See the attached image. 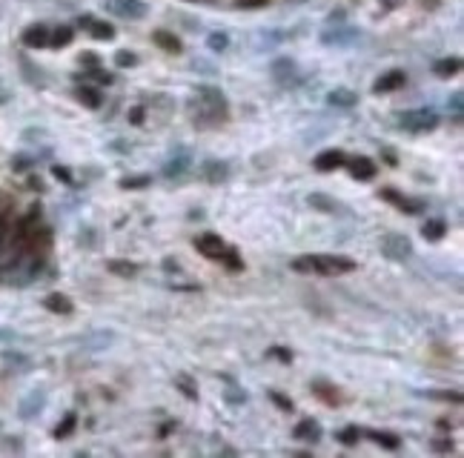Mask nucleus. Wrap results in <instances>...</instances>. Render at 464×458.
I'll list each match as a JSON object with an SVG mask.
<instances>
[{"instance_id":"1","label":"nucleus","mask_w":464,"mask_h":458,"mask_svg":"<svg viewBox=\"0 0 464 458\" xmlns=\"http://www.w3.org/2000/svg\"><path fill=\"white\" fill-rule=\"evenodd\" d=\"M293 269L298 272H318V275H339V272H353L356 264L339 255H307L293 261Z\"/></svg>"},{"instance_id":"2","label":"nucleus","mask_w":464,"mask_h":458,"mask_svg":"<svg viewBox=\"0 0 464 458\" xmlns=\"http://www.w3.org/2000/svg\"><path fill=\"white\" fill-rule=\"evenodd\" d=\"M402 126L407 132H430V129L439 126V118L433 109H415V112L402 114Z\"/></svg>"},{"instance_id":"3","label":"nucleus","mask_w":464,"mask_h":458,"mask_svg":"<svg viewBox=\"0 0 464 458\" xmlns=\"http://www.w3.org/2000/svg\"><path fill=\"white\" fill-rule=\"evenodd\" d=\"M381 252L387 255V258H393V261H407V258L413 255V243H410V238H404V235L390 232V235L381 238Z\"/></svg>"},{"instance_id":"4","label":"nucleus","mask_w":464,"mask_h":458,"mask_svg":"<svg viewBox=\"0 0 464 458\" xmlns=\"http://www.w3.org/2000/svg\"><path fill=\"white\" fill-rule=\"evenodd\" d=\"M106 6L115 14H121V18H130V21H138L147 14V3H143V0H109Z\"/></svg>"},{"instance_id":"5","label":"nucleus","mask_w":464,"mask_h":458,"mask_svg":"<svg viewBox=\"0 0 464 458\" xmlns=\"http://www.w3.org/2000/svg\"><path fill=\"white\" fill-rule=\"evenodd\" d=\"M195 247H198V252H201V255L212 258V261H218L223 252H227V243H223L218 235H212V232L198 235V238H195Z\"/></svg>"},{"instance_id":"6","label":"nucleus","mask_w":464,"mask_h":458,"mask_svg":"<svg viewBox=\"0 0 464 458\" xmlns=\"http://www.w3.org/2000/svg\"><path fill=\"white\" fill-rule=\"evenodd\" d=\"M23 43H26L29 49H43V46H49V26H43V23L29 26V29L23 32Z\"/></svg>"},{"instance_id":"7","label":"nucleus","mask_w":464,"mask_h":458,"mask_svg":"<svg viewBox=\"0 0 464 458\" xmlns=\"http://www.w3.org/2000/svg\"><path fill=\"white\" fill-rule=\"evenodd\" d=\"M344 152L341 149H327V152H321L315 158V169L318 172H332V169H339V167H344Z\"/></svg>"},{"instance_id":"8","label":"nucleus","mask_w":464,"mask_h":458,"mask_svg":"<svg viewBox=\"0 0 464 458\" xmlns=\"http://www.w3.org/2000/svg\"><path fill=\"white\" fill-rule=\"evenodd\" d=\"M402 86H404V72H387L384 77H378V80H376L373 92H376V95H387V92L402 89Z\"/></svg>"},{"instance_id":"9","label":"nucleus","mask_w":464,"mask_h":458,"mask_svg":"<svg viewBox=\"0 0 464 458\" xmlns=\"http://www.w3.org/2000/svg\"><path fill=\"white\" fill-rule=\"evenodd\" d=\"M381 198L390 201V204H395L402 212H410V215H415V212L422 209L419 201H410V198H404V195H398V192H393V189H381Z\"/></svg>"},{"instance_id":"10","label":"nucleus","mask_w":464,"mask_h":458,"mask_svg":"<svg viewBox=\"0 0 464 458\" xmlns=\"http://www.w3.org/2000/svg\"><path fill=\"white\" fill-rule=\"evenodd\" d=\"M350 172H353V178H358V181H373L376 178V163L370 158H356L353 163H350Z\"/></svg>"},{"instance_id":"11","label":"nucleus","mask_w":464,"mask_h":458,"mask_svg":"<svg viewBox=\"0 0 464 458\" xmlns=\"http://www.w3.org/2000/svg\"><path fill=\"white\" fill-rule=\"evenodd\" d=\"M293 435H295L298 441H318V438H321V424L313 421V418H304L298 427H295Z\"/></svg>"},{"instance_id":"12","label":"nucleus","mask_w":464,"mask_h":458,"mask_svg":"<svg viewBox=\"0 0 464 458\" xmlns=\"http://www.w3.org/2000/svg\"><path fill=\"white\" fill-rule=\"evenodd\" d=\"M307 204H310L313 209H318V212H341V209H344L335 198H330V195H321V192H313L310 198H307Z\"/></svg>"},{"instance_id":"13","label":"nucleus","mask_w":464,"mask_h":458,"mask_svg":"<svg viewBox=\"0 0 464 458\" xmlns=\"http://www.w3.org/2000/svg\"><path fill=\"white\" fill-rule=\"evenodd\" d=\"M227 175H230V167H227L223 160H206V163H204V178H206V181L218 184V181H223Z\"/></svg>"},{"instance_id":"14","label":"nucleus","mask_w":464,"mask_h":458,"mask_svg":"<svg viewBox=\"0 0 464 458\" xmlns=\"http://www.w3.org/2000/svg\"><path fill=\"white\" fill-rule=\"evenodd\" d=\"M152 40H155L158 46H161L164 52H175V55L181 52V40L175 38L172 32H164V29H158V32H152Z\"/></svg>"},{"instance_id":"15","label":"nucleus","mask_w":464,"mask_h":458,"mask_svg":"<svg viewBox=\"0 0 464 458\" xmlns=\"http://www.w3.org/2000/svg\"><path fill=\"white\" fill-rule=\"evenodd\" d=\"M81 23H86V26H89V32H92V38H98V40H112V38H115V29H112L109 23H103V21L81 18Z\"/></svg>"},{"instance_id":"16","label":"nucleus","mask_w":464,"mask_h":458,"mask_svg":"<svg viewBox=\"0 0 464 458\" xmlns=\"http://www.w3.org/2000/svg\"><path fill=\"white\" fill-rule=\"evenodd\" d=\"M75 95H77V101H81L86 109H101V104H103L101 92H98V89H92V86H81Z\"/></svg>"},{"instance_id":"17","label":"nucleus","mask_w":464,"mask_h":458,"mask_svg":"<svg viewBox=\"0 0 464 458\" xmlns=\"http://www.w3.org/2000/svg\"><path fill=\"white\" fill-rule=\"evenodd\" d=\"M46 309L60 313V315H69V313H72V301H69L66 296H60V292H52V296L46 298Z\"/></svg>"},{"instance_id":"18","label":"nucleus","mask_w":464,"mask_h":458,"mask_svg":"<svg viewBox=\"0 0 464 458\" xmlns=\"http://www.w3.org/2000/svg\"><path fill=\"white\" fill-rule=\"evenodd\" d=\"M72 43V29L69 26H58L55 32H49V46L60 49V46H69Z\"/></svg>"},{"instance_id":"19","label":"nucleus","mask_w":464,"mask_h":458,"mask_svg":"<svg viewBox=\"0 0 464 458\" xmlns=\"http://www.w3.org/2000/svg\"><path fill=\"white\" fill-rule=\"evenodd\" d=\"M109 272H115L121 278H135L138 275V264H130V261H109Z\"/></svg>"},{"instance_id":"20","label":"nucleus","mask_w":464,"mask_h":458,"mask_svg":"<svg viewBox=\"0 0 464 458\" xmlns=\"http://www.w3.org/2000/svg\"><path fill=\"white\" fill-rule=\"evenodd\" d=\"M459 69H461V60L459 58H447V60L436 63V75L439 77H453V75H459Z\"/></svg>"},{"instance_id":"21","label":"nucleus","mask_w":464,"mask_h":458,"mask_svg":"<svg viewBox=\"0 0 464 458\" xmlns=\"http://www.w3.org/2000/svg\"><path fill=\"white\" fill-rule=\"evenodd\" d=\"M422 232H424L427 241H441L444 232H447V224H444V221H427Z\"/></svg>"},{"instance_id":"22","label":"nucleus","mask_w":464,"mask_h":458,"mask_svg":"<svg viewBox=\"0 0 464 458\" xmlns=\"http://www.w3.org/2000/svg\"><path fill=\"white\" fill-rule=\"evenodd\" d=\"M330 104L332 106H353L356 104V95L350 92V89H335V92H330Z\"/></svg>"},{"instance_id":"23","label":"nucleus","mask_w":464,"mask_h":458,"mask_svg":"<svg viewBox=\"0 0 464 458\" xmlns=\"http://www.w3.org/2000/svg\"><path fill=\"white\" fill-rule=\"evenodd\" d=\"M149 184H152L149 175H135V178H123V181H121L123 189H143V186H149Z\"/></svg>"},{"instance_id":"24","label":"nucleus","mask_w":464,"mask_h":458,"mask_svg":"<svg viewBox=\"0 0 464 458\" xmlns=\"http://www.w3.org/2000/svg\"><path fill=\"white\" fill-rule=\"evenodd\" d=\"M378 444H384V447H390V450H398V444H402V441H398V435H393V433H370Z\"/></svg>"},{"instance_id":"25","label":"nucleus","mask_w":464,"mask_h":458,"mask_svg":"<svg viewBox=\"0 0 464 458\" xmlns=\"http://www.w3.org/2000/svg\"><path fill=\"white\" fill-rule=\"evenodd\" d=\"M227 46H230V38L223 35V32H215V35H210V49H212V52H223Z\"/></svg>"},{"instance_id":"26","label":"nucleus","mask_w":464,"mask_h":458,"mask_svg":"<svg viewBox=\"0 0 464 458\" xmlns=\"http://www.w3.org/2000/svg\"><path fill=\"white\" fill-rule=\"evenodd\" d=\"M313 389H318V396H321L327 404H335V401H339V396H332L335 389H332V387H327V384H321V381H315V384H313Z\"/></svg>"},{"instance_id":"27","label":"nucleus","mask_w":464,"mask_h":458,"mask_svg":"<svg viewBox=\"0 0 464 458\" xmlns=\"http://www.w3.org/2000/svg\"><path fill=\"white\" fill-rule=\"evenodd\" d=\"M358 435H361V430H358V427H344V430L339 433V441H341V444H356Z\"/></svg>"},{"instance_id":"28","label":"nucleus","mask_w":464,"mask_h":458,"mask_svg":"<svg viewBox=\"0 0 464 458\" xmlns=\"http://www.w3.org/2000/svg\"><path fill=\"white\" fill-rule=\"evenodd\" d=\"M189 167V160L186 158H178V160H169V167H167V178H175V175H181L184 169Z\"/></svg>"},{"instance_id":"29","label":"nucleus","mask_w":464,"mask_h":458,"mask_svg":"<svg viewBox=\"0 0 464 458\" xmlns=\"http://www.w3.org/2000/svg\"><path fill=\"white\" fill-rule=\"evenodd\" d=\"M72 430H75V415H66V418H63V424H58L55 435H58V438H66Z\"/></svg>"},{"instance_id":"30","label":"nucleus","mask_w":464,"mask_h":458,"mask_svg":"<svg viewBox=\"0 0 464 458\" xmlns=\"http://www.w3.org/2000/svg\"><path fill=\"white\" fill-rule=\"evenodd\" d=\"M178 384H181V389H184L186 398H198V392H195V387H192V381L186 378V375H178Z\"/></svg>"},{"instance_id":"31","label":"nucleus","mask_w":464,"mask_h":458,"mask_svg":"<svg viewBox=\"0 0 464 458\" xmlns=\"http://www.w3.org/2000/svg\"><path fill=\"white\" fill-rule=\"evenodd\" d=\"M115 63H118V67H135V63H138V58H135L132 52H118Z\"/></svg>"},{"instance_id":"32","label":"nucleus","mask_w":464,"mask_h":458,"mask_svg":"<svg viewBox=\"0 0 464 458\" xmlns=\"http://www.w3.org/2000/svg\"><path fill=\"white\" fill-rule=\"evenodd\" d=\"M269 398H273L278 407H281V410H286V413H290L293 410V401H286L284 396H278V392H269Z\"/></svg>"},{"instance_id":"33","label":"nucleus","mask_w":464,"mask_h":458,"mask_svg":"<svg viewBox=\"0 0 464 458\" xmlns=\"http://www.w3.org/2000/svg\"><path fill=\"white\" fill-rule=\"evenodd\" d=\"M450 106H453V112H456V121L461 118V92H456L453 97H450Z\"/></svg>"},{"instance_id":"34","label":"nucleus","mask_w":464,"mask_h":458,"mask_svg":"<svg viewBox=\"0 0 464 458\" xmlns=\"http://www.w3.org/2000/svg\"><path fill=\"white\" fill-rule=\"evenodd\" d=\"M52 172H55V178H60V181H66V184H72V175H69V169H63V167H55Z\"/></svg>"},{"instance_id":"35","label":"nucleus","mask_w":464,"mask_h":458,"mask_svg":"<svg viewBox=\"0 0 464 458\" xmlns=\"http://www.w3.org/2000/svg\"><path fill=\"white\" fill-rule=\"evenodd\" d=\"M130 121H132V123H143V109H141V106H135V109L130 112Z\"/></svg>"},{"instance_id":"36","label":"nucleus","mask_w":464,"mask_h":458,"mask_svg":"<svg viewBox=\"0 0 464 458\" xmlns=\"http://www.w3.org/2000/svg\"><path fill=\"white\" fill-rule=\"evenodd\" d=\"M261 3H267V0H241L238 6H247V9H255V6H261Z\"/></svg>"},{"instance_id":"37","label":"nucleus","mask_w":464,"mask_h":458,"mask_svg":"<svg viewBox=\"0 0 464 458\" xmlns=\"http://www.w3.org/2000/svg\"><path fill=\"white\" fill-rule=\"evenodd\" d=\"M276 355L281 358V361H290V352H284V350H276Z\"/></svg>"}]
</instances>
